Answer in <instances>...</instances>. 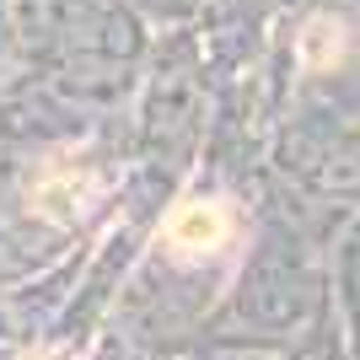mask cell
Returning <instances> with one entry per match:
<instances>
[{"mask_svg":"<svg viewBox=\"0 0 360 360\" xmlns=\"http://www.w3.org/2000/svg\"><path fill=\"white\" fill-rule=\"evenodd\" d=\"M231 226H237L231 205H221V199H183L162 226V248L172 258H205L231 242Z\"/></svg>","mask_w":360,"mask_h":360,"instance_id":"obj_1","label":"cell"},{"mask_svg":"<svg viewBox=\"0 0 360 360\" xmlns=\"http://www.w3.org/2000/svg\"><path fill=\"white\" fill-rule=\"evenodd\" d=\"M86 199H91V178L81 167H49L44 178L32 183V210L54 226H70L86 210Z\"/></svg>","mask_w":360,"mask_h":360,"instance_id":"obj_2","label":"cell"},{"mask_svg":"<svg viewBox=\"0 0 360 360\" xmlns=\"http://www.w3.org/2000/svg\"><path fill=\"white\" fill-rule=\"evenodd\" d=\"M339 54H345V27L333 16H312L307 32H301V65L307 70H328V65H339Z\"/></svg>","mask_w":360,"mask_h":360,"instance_id":"obj_3","label":"cell"}]
</instances>
